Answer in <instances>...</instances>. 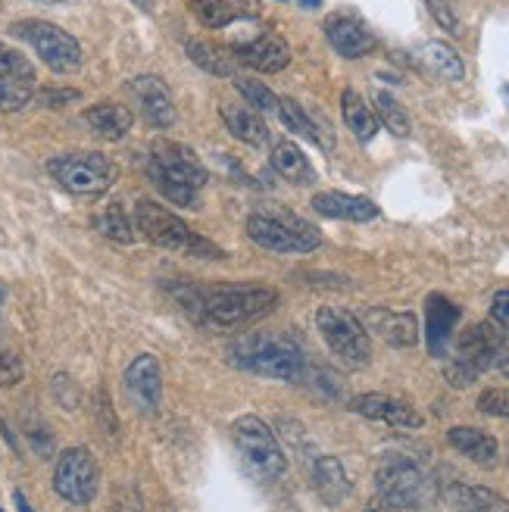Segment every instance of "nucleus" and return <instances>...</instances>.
Here are the masks:
<instances>
[{
	"label": "nucleus",
	"instance_id": "obj_35",
	"mask_svg": "<svg viewBox=\"0 0 509 512\" xmlns=\"http://www.w3.org/2000/svg\"><path fill=\"white\" fill-rule=\"evenodd\" d=\"M235 88L238 94L247 100L250 110L257 113H278V97L272 88H266V82H257V79H244V75H238L235 79Z\"/></svg>",
	"mask_w": 509,
	"mask_h": 512
},
{
	"label": "nucleus",
	"instance_id": "obj_44",
	"mask_svg": "<svg viewBox=\"0 0 509 512\" xmlns=\"http://www.w3.org/2000/svg\"><path fill=\"white\" fill-rule=\"evenodd\" d=\"M132 4L141 7L144 13H154V4H157V0H132Z\"/></svg>",
	"mask_w": 509,
	"mask_h": 512
},
{
	"label": "nucleus",
	"instance_id": "obj_29",
	"mask_svg": "<svg viewBox=\"0 0 509 512\" xmlns=\"http://www.w3.org/2000/svg\"><path fill=\"white\" fill-rule=\"evenodd\" d=\"M341 110H344V122H347V128L356 135V141H363V144H369L372 138H375V132H378V119H375V113H372V107L366 104V100L356 94V91H344L341 94Z\"/></svg>",
	"mask_w": 509,
	"mask_h": 512
},
{
	"label": "nucleus",
	"instance_id": "obj_30",
	"mask_svg": "<svg viewBox=\"0 0 509 512\" xmlns=\"http://www.w3.org/2000/svg\"><path fill=\"white\" fill-rule=\"evenodd\" d=\"M185 50H188V57H191L203 72L219 75V79H225V75H232V72H235V57H228L222 47H216V44H210V41L194 38V41L185 44Z\"/></svg>",
	"mask_w": 509,
	"mask_h": 512
},
{
	"label": "nucleus",
	"instance_id": "obj_43",
	"mask_svg": "<svg viewBox=\"0 0 509 512\" xmlns=\"http://www.w3.org/2000/svg\"><path fill=\"white\" fill-rule=\"evenodd\" d=\"M363 512H410V509H403V506H394V503H388V500H381V497H375Z\"/></svg>",
	"mask_w": 509,
	"mask_h": 512
},
{
	"label": "nucleus",
	"instance_id": "obj_5",
	"mask_svg": "<svg viewBox=\"0 0 509 512\" xmlns=\"http://www.w3.org/2000/svg\"><path fill=\"white\" fill-rule=\"evenodd\" d=\"M50 178L75 197H100L116 185V163L104 153H60L47 163Z\"/></svg>",
	"mask_w": 509,
	"mask_h": 512
},
{
	"label": "nucleus",
	"instance_id": "obj_17",
	"mask_svg": "<svg viewBox=\"0 0 509 512\" xmlns=\"http://www.w3.org/2000/svg\"><path fill=\"white\" fill-rule=\"evenodd\" d=\"M456 322H460V306L444 294H431L425 303V341L431 356H438V360L447 356Z\"/></svg>",
	"mask_w": 509,
	"mask_h": 512
},
{
	"label": "nucleus",
	"instance_id": "obj_46",
	"mask_svg": "<svg viewBox=\"0 0 509 512\" xmlns=\"http://www.w3.org/2000/svg\"><path fill=\"white\" fill-rule=\"evenodd\" d=\"M16 503H19V509H22V512H35V509H32L29 503H25V497H22L19 491H16Z\"/></svg>",
	"mask_w": 509,
	"mask_h": 512
},
{
	"label": "nucleus",
	"instance_id": "obj_32",
	"mask_svg": "<svg viewBox=\"0 0 509 512\" xmlns=\"http://www.w3.org/2000/svg\"><path fill=\"white\" fill-rule=\"evenodd\" d=\"M422 57H425V63L431 69L441 75V79H447V82H463L466 66H463L460 54H456L450 44H444V41H428L422 47Z\"/></svg>",
	"mask_w": 509,
	"mask_h": 512
},
{
	"label": "nucleus",
	"instance_id": "obj_8",
	"mask_svg": "<svg viewBox=\"0 0 509 512\" xmlns=\"http://www.w3.org/2000/svg\"><path fill=\"white\" fill-rule=\"evenodd\" d=\"M232 438H235V447L238 453L244 456L247 469L263 478V481H272V478H282L285 469H288V459L278 447L272 428L257 419V416H241L235 425H232Z\"/></svg>",
	"mask_w": 509,
	"mask_h": 512
},
{
	"label": "nucleus",
	"instance_id": "obj_13",
	"mask_svg": "<svg viewBox=\"0 0 509 512\" xmlns=\"http://www.w3.org/2000/svg\"><path fill=\"white\" fill-rule=\"evenodd\" d=\"M125 391H129L132 403L141 413L147 416L157 413L163 403V372H160L157 356H150V353L135 356L129 369H125Z\"/></svg>",
	"mask_w": 509,
	"mask_h": 512
},
{
	"label": "nucleus",
	"instance_id": "obj_16",
	"mask_svg": "<svg viewBox=\"0 0 509 512\" xmlns=\"http://www.w3.org/2000/svg\"><path fill=\"white\" fill-rule=\"evenodd\" d=\"M129 91L141 104V113L150 125L169 128L175 122V100L160 75H138V79L129 82Z\"/></svg>",
	"mask_w": 509,
	"mask_h": 512
},
{
	"label": "nucleus",
	"instance_id": "obj_38",
	"mask_svg": "<svg viewBox=\"0 0 509 512\" xmlns=\"http://www.w3.org/2000/svg\"><path fill=\"white\" fill-rule=\"evenodd\" d=\"M425 4H428L431 16L438 19V25H441V29H447L450 35H460V29H463V25H460V19H456V13L450 10V4H447V0H425Z\"/></svg>",
	"mask_w": 509,
	"mask_h": 512
},
{
	"label": "nucleus",
	"instance_id": "obj_48",
	"mask_svg": "<svg viewBox=\"0 0 509 512\" xmlns=\"http://www.w3.org/2000/svg\"><path fill=\"white\" fill-rule=\"evenodd\" d=\"M0 303H4V291H0Z\"/></svg>",
	"mask_w": 509,
	"mask_h": 512
},
{
	"label": "nucleus",
	"instance_id": "obj_36",
	"mask_svg": "<svg viewBox=\"0 0 509 512\" xmlns=\"http://www.w3.org/2000/svg\"><path fill=\"white\" fill-rule=\"evenodd\" d=\"M478 409L488 416H500V419H509V391H500V388H491L478 397Z\"/></svg>",
	"mask_w": 509,
	"mask_h": 512
},
{
	"label": "nucleus",
	"instance_id": "obj_25",
	"mask_svg": "<svg viewBox=\"0 0 509 512\" xmlns=\"http://www.w3.org/2000/svg\"><path fill=\"white\" fill-rule=\"evenodd\" d=\"M222 122L225 128L232 132L238 141L250 144V147H269L272 144V132L269 125L263 122V116L250 107H235V104H225L222 107Z\"/></svg>",
	"mask_w": 509,
	"mask_h": 512
},
{
	"label": "nucleus",
	"instance_id": "obj_22",
	"mask_svg": "<svg viewBox=\"0 0 509 512\" xmlns=\"http://www.w3.org/2000/svg\"><path fill=\"white\" fill-rule=\"evenodd\" d=\"M194 16L207 25V29H225L238 19L260 16L257 0H188Z\"/></svg>",
	"mask_w": 509,
	"mask_h": 512
},
{
	"label": "nucleus",
	"instance_id": "obj_49",
	"mask_svg": "<svg viewBox=\"0 0 509 512\" xmlns=\"http://www.w3.org/2000/svg\"><path fill=\"white\" fill-rule=\"evenodd\" d=\"M0 512H4V509H0Z\"/></svg>",
	"mask_w": 509,
	"mask_h": 512
},
{
	"label": "nucleus",
	"instance_id": "obj_12",
	"mask_svg": "<svg viewBox=\"0 0 509 512\" xmlns=\"http://www.w3.org/2000/svg\"><path fill=\"white\" fill-rule=\"evenodd\" d=\"M35 97V66L19 50L0 44V110L16 113Z\"/></svg>",
	"mask_w": 509,
	"mask_h": 512
},
{
	"label": "nucleus",
	"instance_id": "obj_42",
	"mask_svg": "<svg viewBox=\"0 0 509 512\" xmlns=\"http://www.w3.org/2000/svg\"><path fill=\"white\" fill-rule=\"evenodd\" d=\"M22 378V366L16 356L0 353V384H16Z\"/></svg>",
	"mask_w": 509,
	"mask_h": 512
},
{
	"label": "nucleus",
	"instance_id": "obj_6",
	"mask_svg": "<svg viewBox=\"0 0 509 512\" xmlns=\"http://www.w3.org/2000/svg\"><path fill=\"white\" fill-rule=\"evenodd\" d=\"M10 32L29 44L41 57V63L47 69H54L57 75H69L82 69V44L69 32H63L60 25L44 22V19H22Z\"/></svg>",
	"mask_w": 509,
	"mask_h": 512
},
{
	"label": "nucleus",
	"instance_id": "obj_33",
	"mask_svg": "<svg viewBox=\"0 0 509 512\" xmlns=\"http://www.w3.org/2000/svg\"><path fill=\"white\" fill-rule=\"evenodd\" d=\"M94 228L104 238L116 241V244H132L135 241V225H132L129 213H125L119 203H110V207L100 210L94 216Z\"/></svg>",
	"mask_w": 509,
	"mask_h": 512
},
{
	"label": "nucleus",
	"instance_id": "obj_39",
	"mask_svg": "<svg viewBox=\"0 0 509 512\" xmlns=\"http://www.w3.org/2000/svg\"><path fill=\"white\" fill-rule=\"evenodd\" d=\"M185 253H188V256H200V260H225V250H222V247H216V244H213V241H207V238H200L197 232L191 235V241H188Z\"/></svg>",
	"mask_w": 509,
	"mask_h": 512
},
{
	"label": "nucleus",
	"instance_id": "obj_14",
	"mask_svg": "<svg viewBox=\"0 0 509 512\" xmlns=\"http://www.w3.org/2000/svg\"><path fill=\"white\" fill-rule=\"evenodd\" d=\"M503 353H506V344L503 338L497 335V331L491 325H472L466 328L460 341H456V360L472 366L478 375L485 372V369H494L503 363Z\"/></svg>",
	"mask_w": 509,
	"mask_h": 512
},
{
	"label": "nucleus",
	"instance_id": "obj_21",
	"mask_svg": "<svg viewBox=\"0 0 509 512\" xmlns=\"http://www.w3.org/2000/svg\"><path fill=\"white\" fill-rule=\"evenodd\" d=\"M444 500L456 512H509V500L491 488H481V484L453 481L444 488Z\"/></svg>",
	"mask_w": 509,
	"mask_h": 512
},
{
	"label": "nucleus",
	"instance_id": "obj_45",
	"mask_svg": "<svg viewBox=\"0 0 509 512\" xmlns=\"http://www.w3.org/2000/svg\"><path fill=\"white\" fill-rule=\"evenodd\" d=\"M300 7L303 10H316V7H322V0H300Z\"/></svg>",
	"mask_w": 509,
	"mask_h": 512
},
{
	"label": "nucleus",
	"instance_id": "obj_23",
	"mask_svg": "<svg viewBox=\"0 0 509 512\" xmlns=\"http://www.w3.org/2000/svg\"><path fill=\"white\" fill-rule=\"evenodd\" d=\"M238 60L257 72H282L291 63V47L278 35H260L257 41L238 47Z\"/></svg>",
	"mask_w": 509,
	"mask_h": 512
},
{
	"label": "nucleus",
	"instance_id": "obj_41",
	"mask_svg": "<svg viewBox=\"0 0 509 512\" xmlns=\"http://www.w3.org/2000/svg\"><path fill=\"white\" fill-rule=\"evenodd\" d=\"M491 319L509 331V291H497L491 300Z\"/></svg>",
	"mask_w": 509,
	"mask_h": 512
},
{
	"label": "nucleus",
	"instance_id": "obj_34",
	"mask_svg": "<svg viewBox=\"0 0 509 512\" xmlns=\"http://www.w3.org/2000/svg\"><path fill=\"white\" fill-rule=\"evenodd\" d=\"M278 116H282V122H285L288 132H294V135H300V138H307V141H313V144L319 147L316 125H313V119H310L307 113H303V107L297 104V100H291V97H278Z\"/></svg>",
	"mask_w": 509,
	"mask_h": 512
},
{
	"label": "nucleus",
	"instance_id": "obj_47",
	"mask_svg": "<svg viewBox=\"0 0 509 512\" xmlns=\"http://www.w3.org/2000/svg\"><path fill=\"white\" fill-rule=\"evenodd\" d=\"M41 4H63V0H41Z\"/></svg>",
	"mask_w": 509,
	"mask_h": 512
},
{
	"label": "nucleus",
	"instance_id": "obj_27",
	"mask_svg": "<svg viewBox=\"0 0 509 512\" xmlns=\"http://www.w3.org/2000/svg\"><path fill=\"white\" fill-rule=\"evenodd\" d=\"M272 169L291 185H313L316 169L310 166L307 153H303L294 141H275L272 144Z\"/></svg>",
	"mask_w": 509,
	"mask_h": 512
},
{
	"label": "nucleus",
	"instance_id": "obj_19",
	"mask_svg": "<svg viewBox=\"0 0 509 512\" xmlns=\"http://www.w3.org/2000/svg\"><path fill=\"white\" fill-rule=\"evenodd\" d=\"M366 331H375L381 341L391 347H416L419 344V322L413 313H394V310H369L363 319Z\"/></svg>",
	"mask_w": 509,
	"mask_h": 512
},
{
	"label": "nucleus",
	"instance_id": "obj_2",
	"mask_svg": "<svg viewBox=\"0 0 509 512\" xmlns=\"http://www.w3.org/2000/svg\"><path fill=\"white\" fill-rule=\"evenodd\" d=\"M147 175L157 185V191L175 203V207H200L197 191L207 185V166L197 160V153L178 141H154L147 160Z\"/></svg>",
	"mask_w": 509,
	"mask_h": 512
},
{
	"label": "nucleus",
	"instance_id": "obj_28",
	"mask_svg": "<svg viewBox=\"0 0 509 512\" xmlns=\"http://www.w3.org/2000/svg\"><path fill=\"white\" fill-rule=\"evenodd\" d=\"M85 122L91 125V132L100 135V138H107V141H119L132 132V110H125L119 104H94L85 110Z\"/></svg>",
	"mask_w": 509,
	"mask_h": 512
},
{
	"label": "nucleus",
	"instance_id": "obj_3",
	"mask_svg": "<svg viewBox=\"0 0 509 512\" xmlns=\"http://www.w3.org/2000/svg\"><path fill=\"white\" fill-rule=\"evenodd\" d=\"M247 235L257 247L272 250V253H313L322 244V235L316 232V225L288 213L285 207H278V203L250 213Z\"/></svg>",
	"mask_w": 509,
	"mask_h": 512
},
{
	"label": "nucleus",
	"instance_id": "obj_24",
	"mask_svg": "<svg viewBox=\"0 0 509 512\" xmlns=\"http://www.w3.org/2000/svg\"><path fill=\"white\" fill-rule=\"evenodd\" d=\"M313 488L325 506H341L350 497V478L338 456H319L313 463Z\"/></svg>",
	"mask_w": 509,
	"mask_h": 512
},
{
	"label": "nucleus",
	"instance_id": "obj_10",
	"mask_svg": "<svg viewBox=\"0 0 509 512\" xmlns=\"http://www.w3.org/2000/svg\"><path fill=\"white\" fill-rule=\"evenodd\" d=\"M97 488H100V469L91 450L85 447L63 450L54 466V491L72 506H88L97 497Z\"/></svg>",
	"mask_w": 509,
	"mask_h": 512
},
{
	"label": "nucleus",
	"instance_id": "obj_18",
	"mask_svg": "<svg viewBox=\"0 0 509 512\" xmlns=\"http://www.w3.org/2000/svg\"><path fill=\"white\" fill-rule=\"evenodd\" d=\"M325 38L347 60H360V57H366L375 50V35L353 16H328Z\"/></svg>",
	"mask_w": 509,
	"mask_h": 512
},
{
	"label": "nucleus",
	"instance_id": "obj_26",
	"mask_svg": "<svg viewBox=\"0 0 509 512\" xmlns=\"http://www.w3.org/2000/svg\"><path fill=\"white\" fill-rule=\"evenodd\" d=\"M447 441H450V447H456L478 466H494L497 463L500 444L491 438L488 431H478V428H469V425H456V428L447 431Z\"/></svg>",
	"mask_w": 509,
	"mask_h": 512
},
{
	"label": "nucleus",
	"instance_id": "obj_4",
	"mask_svg": "<svg viewBox=\"0 0 509 512\" xmlns=\"http://www.w3.org/2000/svg\"><path fill=\"white\" fill-rule=\"evenodd\" d=\"M232 360L241 369H250L263 378L275 381H297L303 372V353L297 344L278 335H247L232 344Z\"/></svg>",
	"mask_w": 509,
	"mask_h": 512
},
{
	"label": "nucleus",
	"instance_id": "obj_7",
	"mask_svg": "<svg viewBox=\"0 0 509 512\" xmlns=\"http://www.w3.org/2000/svg\"><path fill=\"white\" fill-rule=\"evenodd\" d=\"M375 488L381 500H388L394 506H403V509H419L428 497H431V481L428 475L422 472L419 463H413L410 456H400V453H391L378 463L375 469Z\"/></svg>",
	"mask_w": 509,
	"mask_h": 512
},
{
	"label": "nucleus",
	"instance_id": "obj_11",
	"mask_svg": "<svg viewBox=\"0 0 509 512\" xmlns=\"http://www.w3.org/2000/svg\"><path fill=\"white\" fill-rule=\"evenodd\" d=\"M135 232H141V238H147L150 244H157L163 250H182L191 241V228L178 219L172 210L160 207L154 200H138L135 207Z\"/></svg>",
	"mask_w": 509,
	"mask_h": 512
},
{
	"label": "nucleus",
	"instance_id": "obj_37",
	"mask_svg": "<svg viewBox=\"0 0 509 512\" xmlns=\"http://www.w3.org/2000/svg\"><path fill=\"white\" fill-rule=\"evenodd\" d=\"M82 94L75 91V88H41L38 94H35V100L41 107H47V110H60V107H66V104H72V100H79Z\"/></svg>",
	"mask_w": 509,
	"mask_h": 512
},
{
	"label": "nucleus",
	"instance_id": "obj_9",
	"mask_svg": "<svg viewBox=\"0 0 509 512\" xmlns=\"http://www.w3.org/2000/svg\"><path fill=\"white\" fill-rule=\"evenodd\" d=\"M316 328H319L322 341L332 347V353L341 356L347 366H366L369 363V356H372L369 331L353 313L338 310V306H322V310L316 313Z\"/></svg>",
	"mask_w": 509,
	"mask_h": 512
},
{
	"label": "nucleus",
	"instance_id": "obj_31",
	"mask_svg": "<svg viewBox=\"0 0 509 512\" xmlns=\"http://www.w3.org/2000/svg\"><path fill=\"white\" fill-rule=\"evenodd\" d=\"M372 113H375V119L388 128L391 135H397V138H410V132H413V122H410V116H406V110L397 104V97H391L388 91H375L372 94Z\"/></svg>",
	"mask_w": 509,
	"mask_h": 512
},
{
	"label": "nucleus",
	"instance_id": "obj_40",
	"mask_svg": "<svg viewBox=\"0 0 509 512\" xmlns=\"http://www.w3.org/2000/svg\"><path fill=\"white\" fill-rule=\"evenodd\" d=\"M444 375H447V381L453 384V388H469V384H475V378H478V372L472 366L460 363V360H450Z\"/></svg>",
	"mask_w": 509,
	"mask_h": 512
},
{
	"label": "nucleus",
	"instance_id": "obj_15",
	"mask_svg": "<svg viewBox=\"0 0 509 512\" xmlns=\"http://www.w3.org/2000/svg\"><path fill=\"white\" fill-rule=\"evenodd\" d=\"M347 406H350V413L375 419V422H385L391 428H422L425 425V419L416 413L410 403L388 397V394H360V397H353Z\"/></svg>",
	"mask_w": 509,
	"mask_h": 512
},
{
	"label": "nucleus",
	"instance_id": "obj_1",
	"mask_svg": "<svg viewBox=\"0 0 509 512\" xmlns=\"http://www.w3.org/2000/svg\"><path fill=\"white\" fill-rule=\"evenodd\" d=\"M172 297L182 303V310L210 328H238L253 322L278 306V291L266 285H216V288H197V285H172Z\"/></svg>",
	"mask_w": 509,
	"mask_h": 512
},
{
	"label": "nucleus",
	"instance_id": "obj_20",
	"mask_svg": "<svg viewBox=\"0 0 509 512\" xmlns=\"http://www.w3.org/2000/svg\"><path fill=\"white\" fill-rule=\"evenodd\" d=\"M313 210L325 219H347V222H372L378 219V207L369 197L341 194V191H319L313 197Z\"/></svg>",
	"mask_w": 509,
	"mask_h": 512
}]
</instances>
